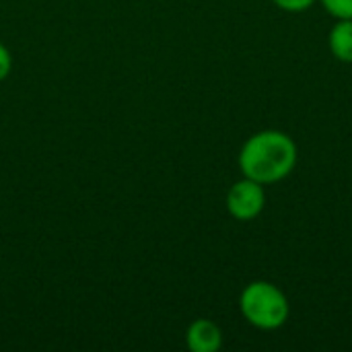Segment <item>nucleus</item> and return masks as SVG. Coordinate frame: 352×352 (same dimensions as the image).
Masks as SVG:
<instances>
[{"label": "nucleus", "instance_id": "obj_1", "mask_svg": "<svg viewBox=\"0 0 352 352\" xmlns=\"http://www.w3.org/2000/svg\"><path fill=\"white\" fill-rule=\"evenodd\" d=\"M297 144L287 132L262 130L243 142L237 163L243 177H250L262 186H270L289 177L297 165Z\"/></svg>", "mask_w": 352, "mask_h": 352}, {"label": "nucleus", "instance_id": "obj_2", "mask_svg": "<svg viewBox=\"0 0 352 352\" xmlns=\"http://www.w3.org/2000/svg\"><path fill=\"white\" fill-rule=\"evenodd\" d=\"M239 311L250 326L272 332L287 324L291 316V303L285 291L274 283L254 280L245 285L239 295Z\"/></svg>", "mask_w": 352, "mask_h": 352}, {"label": "nucleus", "instance_id": "obj_3", "mask_svg": "<svg viewBox=\"0 0 352 352\" xmlns=\"http://www.w3.org/2000/svg\"><path fill=\"white\" fill-rule=\"evenodd\" d=\"M266 186L250 179V177H241L239 182H235L229 192H227V210L235 221H254L262 214L264 206H266Z\"/></svg>", "mask_w": 352, "mask_h": 352}, {"label": "nucleus", "instance_id": "obj_4", "mask_svg": "<svg viewBox=\"0 0 352 352\" xmlns=\"http://www.w3.org/2000/svg\"><path fill=\"white\" fill-rule=\"evenodd\" d=\"M186 344L192 352H217L223 346V330L212 320H194L188 326Z\"/></svg>", "mask_w": 352, "mask_h": 352}, {"label": "nucleus", "instance_id": "obj_5", "mask_svg": "<svg viewBox=\"0 0 352 352\" xmlns=\"http://www.w3.org/2000/svg\"><path fill=\"white\" fill-rule=\"evenodd\" d=\"M328 45L338 62L352 64V19H338L328 35Z\"/></svg>", "mask_w": 352, "mask_h": 352}, {"label": "nucleus", "instance_id": "obj_6", "mask_svg": "<svg viewBox=\"0 0 352 352\" xmlns=\"http://www.w3.org/2000/svg\"><path fill=\"white\" fill-rule=\"evenodd\" d=\"M328 14L338 19H352V0H318Z\"/></svg>", "mask_w": 352, "mask_h": 352}, {"label": "nucleus", "instance_id": "obj_7", "mask_svg": "<svg viewBox=\"0 0 352 352\" xmlns=\"http://www.w3.org/2000/svg\"><path fill=\"white\" fill-rule=\"evenodd\" d=\"M280 10L287 12H303L307 8H311L318 0H272Z\"/></svg>", "mask_w": 352, "mask_h": 352}, {"label": "nucleus", "instance_id": "obj_8", "mask_svg": "<svg viewBox=\"0 0 352 352\" xmlns=\"http://www.w3.org/2000/svg\"><path fill=\"white\" fill-rule=\"evenodd\" d=\"M12 70V56L6 45L0 43V80H4Z\"/></svg>", "mask_w": 352, "mask_h": 352}]
</instances>
